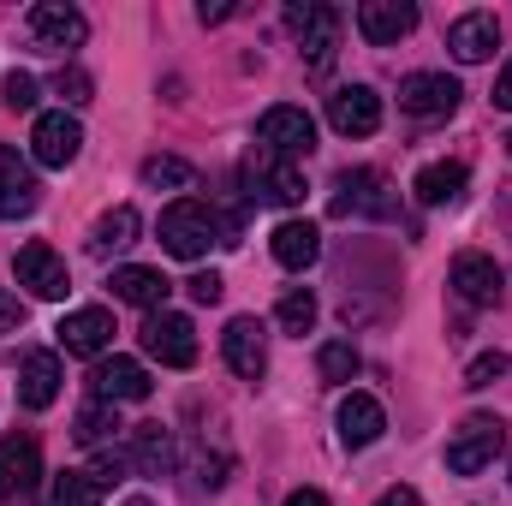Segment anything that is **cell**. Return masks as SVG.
<instances>
[{"instance_id":"cell-35","label":"cell","mask_w":512,"mask_h":506,"mask_svg":"<svg viewBox=\"0 0 512 506\" xmlns=\"http://www.w3.org/2000/svg\"><path fill=\"white\" fill-rule=\"evenodd\" d=\"M90 477H96L102 489L126 483V477H131V453H114V447H102V453H96V465H90Z\"/></svg>"},{"instance_id":"cell-40","label":"cell","mask_w":512,"mask_h":506,"mask_svg":"<svg viewBox=\"0 0 512 506\" xmlns=\"http://www.w3.org/2000/svg\"><path fill=\"white\" fill-rule=\"evenodd\" d=\"M286 506H328V495H322V489H292Z\"/></svg>"},{"instance_id":"cell-44","label":"cell","mask_w":512,"mask_h":506,"mask_svg":"<svg viewBox=\"0 0 512 506\" xmlns=\"http://www.w3.org/2000/svg\"><path fill=\"white\" fill-rule=\"evenodd\" d=\"M131 506H143V501H131Z\"/></svg>"},{"instance_id":"cell-2","label":"cell","mask_w":512,"mask_h":506,"mask_svg":"<svg viewBox=\"0 0 512 506\" xmlns=\"http://www.w3.org/2000/svg\"><path fill=\"white\" fill-rule=\"evenodd\" d=\"M507 447V423L495 411H471L453 435H447V471L453 477H477L483 465H495V453Z\"/></svg>"},{"instance_id":"cell-16","label":"cell","mask_w":512,"mask_h":506,"mask_svg":"<svg viewBox=\"0 0 512 506\" xmlns=\"http://www.w3.org/2000/svg\"><path fill=\"white\" fill-rule=\"evenodd\" d=\"M221 358H227L233 376L262 381V370H268V346H262V322H256V316H233V322H227V334H221Z\"/></svg>"},{"instance_id":"cell-31","label":"cell","mask_w":512,"mask_h":506,"mask_svg":"<svg viewBox=\"0 0 512 506\" xmlns=\"http://www.w3.org/2000/svg\"><path fill=\"white\" fill-rule=\"evenodd\" d=\"M197 173H191V161H179V155H149L143 161V185L149 191H185Z\"/></svg>"},{"instance_id":"cell-36","label":"cell","mask_w":512,"mask_h":506,"mask_svg":"<svg viewBox=\"0 0 512 506\" xmlns=\"http://www.w3.org/2000/svg\"><path fill=\"white\" fill-rule=\"evenodd\" d=\"M0 102H6L12 114H30V108H36V78H30V72H12V78L0 84Z\"/></svg>"},{"instance_id":"cell-39","label":"cell","mask_w":512,"mask_h":506,"mask_svg":"<svg viewBox=\"0 0 512 506\" xmlns=\"http://www.w3.org/2000/svg\"><path fill=\"white\" fill-rule=\"evenodd\" d=\"M376 506H423V495H417V489H405V483H399V489H387L382 501Z\"/></svg>"},{"instance_id":"cell-8","label":"cell","mask_w":512,"mask_h":506,"mask_svg":"<svg viewBox=\"0 0 512 506\" xmlns=\"http://www.w3.org/2000/svg\"><path fill=\"white\" fill-rule=\"evenodd\" d=\"M78 149H84V126L66 108L60 114H36V126H30V161L36 167H72Z\"/></svg>"},{"instance_id":"cell-32","label":"cell","mask_w":512,"mask_h":506,"mask_svg":"<svg viewBox=\"0 0 512 506\" xmlns=\"http://www.w3.org/2000/svg\"><path fill=\"white\" fill-rule=\"evenodd\" d=\"M316 370H322V381H352L364 370V358H358L352 340H328V346L316 352Z\"/></svg>"},{"instance_id":"cell-10","label":"cell","mask_w":512,"mask_h":506,"mask_svg":"<svg viewBox=\"0 0 512 506\" xmlns=\"http://www.w3.org/2000/svg\"><path fill=\"white\" fill-rule=\"evenodd\" d=\"M334 215H393V191L382 185V173L370 167H346L334 179V197H328Z\"/></svg>"},{"instance_id":"cell-26","label":"cell","mask_w":512,"mask_h":506,"mask_svg":"<svg viewBox=\"0 0 512 506\" xmlns=\"http://www.w3.org/2000/svg\"><path fill=\"white\" fill-rule=\"evenodd\" d=\"M126 245H137V209L120 203V209H108V215L90 227V256H96V262H108V256L126 251Z\"/></svg>"},{"instance_id":"cell-6","label":"cell","mask_w":512,"mask_h":506,"mask_svg":"<svg viewBox=\"0 0 512 506\" xmlns=\"http://www.w3.org/2000/svg\"><path fill=\"white\" fill-rule=\"evenodd\" d=\"M256 149H268V155H280V161H298V155L316 149V120H310L304 108H268V114L256 120Z\"/></svg>"},{"instance_id":"cell-22","label":"cell","mask_w":512,"mask_h":506,"mask_svg":"<svg viewBox=\"0 0 512 506\" xmlns=\"http://www.w3.org/2000/svg\"><path fill=\"white\" fill-rule=\"evenodd\" d=\"M60 381H66V370H60L54 352H30L24 370H18V399H24L30 411H48V405L60 399Z\"/></svg>"},{"instance_id":"cell-24","label":"cell","mask_w":512,"mask_h":506,"mask_svg":"<svg viewBox=\"0 0 512 506\" xmlns=\"http://www.w3.org/2000/svg\"><path fill=\"white\" fill-rule=\"evenodd\" d=\"M167 292H173V280L161 274V268H114V298L120 304H137V310H167Z\"/></svg>"},{"instance_id":"cell-19","label":"cell","mask_w":512,"mask_h":506,"mask_svg":"<svg viewBox=\"0 0 512 506\" xmlns=\"http://www.w3.org/2000/svg\"><path fill=\"white\" fill-rule=\"evenodd\" d=\"M108 340H114V316H108L102 304H84V310H72V316L60 322V346L78 352V358H102Z\"/></svg>"},{"instance_id":"cell-17","label":"cell","mask_w":512,"mask_h":506,"mask_svg":"<svg viewBox=\"0 0 512 506\" xmlns=\"http://www.w3.org/2000/svg\"><path fill=\"white\" fill-rule=\"evenodd\" d=\"M447 48H453L459 66H483V60L501 48V24H495V12H465V18H453Z\"/></svg>"},{"instance_id":"cell-4","label":"cell","mask_w":512,"mask_h":506,"mask_svg":"<svg viewBox=\"0 0 512 506\" xmlns=\"http://www.w3.org/2000/svg\"><path fill=\"white\" fill-rule=\"evenodd\" d=\"M36 483H42V447H36V435H6L0 441V506H24L36 495Z\"/></svg>"},{"instance_id":"cell-3","label":"cell","mask_w":512,"mask_h":506,"mask_svg":"<svg viewBox=\"0 0 512 506\" xmlns=\"http://www.w3.org/2000/svg\"><path fill=\"white\" fill-rule=\"evenodd\" d=\"M286 24H292V36H298V48H304L310 72H328V60H334V48H340V12L322 6V0H304V6H286Z\"/></svg>"},{"instance_id":"cell-23","label":"cell","mask_w":512,"mask_h":506,"mask_svg":"<svg viewBox=\"0 0 512 506\" xmlns=\"http://www.w3.org/2000/svg\"><path fill=\"white\" fill-rule=\"evenodd\" d=\"M382 429H387V411L370 393H346V399H340V441H346V447H376Z\"/></svg>"},{"instance_id":"cell-5","label":"cell","mask_w":512,"mask_h":506,"mask_svg":"<svg viewBox=\"0 0 512 506\" xmlns=\"http://www.w3.org/2000/svg\"><path fill=\"white\" fill-rule=\"evenodd\" d=\"M143 352L161 358L167 370H191V364H197V328H191V316H179V310H149V322H143Z\"/></svg>"},{"instance_id":"cell-38","label":"cell","mask_w":512,"mask_h":506,"mask_svg":"<svg viewBox=\"0 0 512 506\" xmlns=\"http://www.w3.org/2000/svg\"><path fill=\"white\" fill-rule=\"evenodd\" d=\"M18 322H24V304H18L12 292H0V334H12Z\"/></svg>"},{"instance_id":"cell-29","label":"cell","mask_w":512,"mask_h":506,"mask_svg":"<svg viewBox=\"0 0 512 506\" xmlns=\"http://www.w3.org/2000/svg\"><path fill=\"white\" fill-rule=\"evenodd\" d=\"M274 322H280L286 334H310V328H316V292H310V286H286L280 304H274Z\"/></svg>"},{"instance_id":"cell-13","label":"cell","mask_w":512,"mask_h":506,"mask_svg":"<svg viewBox=\"0 0 512 506\" xmlns=\"http://www.w3.org/2000/svg\"><path fill=\"white\" fill-rule=\"evenodd\" d=\"M18 286L24 292H36V298H66L72 292V274H66V262H60V251L54 245H42V239H30L24 251H18Z\"/></svg>"},{"instance_id":"cell-33","label":"cell","mask_w":512,"mask_h":506,"mask_svg":"<svg viewBox=\"0 0 512 506\" xmlns=\"http://www.w3.org/2000/svg\"><path fill=\"white\" fill-rule=\"evenodd\" d=\"M54 96H66V108H84V102L96 96V84H90L84 66H60V72H54Z\"/></svg>"},{"instance_id":"cell-12","label":"cell","mask_w":512,"mask_h":506,"mask_svg":"<svg viewBox=\"0 0 512 506\" xmlns=\"http://www.w3.org/2000/svg\"><path fill=\"white\" fill-rule=\"evenodd\" d=\"M42 203V179L18 149H0V221H24Z\"/></svg>"},{"instance_id":"cell-27","label":"cell","mask_w":512,"mask_h":506,"mask_svg":"<svg viewBox=\"0 0 512 506\" xmlns=\"http://www.w3.org/2000/svg\"><path fill=\"white\" fill-rule=\"evenodd\" d=\"M411 191H417V203H429V209L459 203V197H465V167H459V161H429Z\"/></svg>"},{"instance_id":"cell-37","label":"cell","mask_w":512,"mask_h":506,"mask_svg":"<svg viewBox=\"0 0 512 506\" xmlns=\"http://www.w3.org/2000/svg\"><path fill=\"white\" fill-rule=\"evenodd\" d=\"M185 292H191L197 304H221V292H227V280H221L215 268H203V274H191V280H185Z\"/></svg>"},{"instance_id":"cell-41","label":"cell","mask_w":512,"mask_h":506,"mask_svg":"<svg viewBox=\"0 0 512 506\" xmlns=\"http://www.w3.org/2000/svg\"><path fill=\"white\" fill-rule=\"evenodd\" d=\"M495 102L512 114V66H501V78H495Z\"/></svg>"},{"instance_id":"cell-28","label":"cell","mask_w":512,"mask_h":506,"mask_svg":"<svg viewBox=\"0 0 512 506\" xmlns=\"http://www.w3.org/2000/svg\"><path fill=\"white\" fill-rule=\"evenodd\" d=\"M126 423H120V411L108 405V399H90L84 411H78V423H72V441L78 447H108V435H120Z\"/></svg>"},{"instance_id":"cell-42","label":"cell","mask_w":512,"mask_h":506,"mask_svg":"<svg viewBox=\"0 0 512 506\" xmlns=\"http://www.w3.org/2000/svg\"><path fill=\"white\" fill-rule=\"evenodd\" d=\"M233 12H239V6H227V0H215V6L203 0V24H221V18H233Z\"/></svg>"},{"instance_id":"cell-43","label":"cell","mask_w":512,"mask_h":506,"mask_svg":"<svg viewBox=\"0 0 512 506\" xmlns=\"http://www.w3.org/2000/svg\"><path fill=\"white\" fill-rule=\"evenodd\" d=\"M507 155H512V137H507Z\"/></svg>"},{"instance_id":"cell-1","label":"cell","mask_w":512,"mask_h":506,"mask_svg":"<svg viewBox=\"0 0 512 506\" xmlns=\"http://www.w3.org/2000/svg\"><path fill=\"white\" fill-rule=\"evenodd\" d=\"M161 245L173 256H185V262H197V256H209V245H233V233H227V221L209 209V203H173V209H161Z\"/></svg>"},{"instance_id":"cell-14","label":"cell","mask_w":512,"mask_h":506,"mask_svg":"<svg viewBox=\"0 0 512 506\" xmlns=\"http://www.w3.org/2000/svg\"><path fill=\"white\" fill-rule=\"evenodd\" d=\"M149 370L137 364V358H102L96 370H90V393L96 399H108V405H137V399H149Z\"/></svg>"},{"instance_id":"cell-20","label":"cell","mask_w":512,"mask_h":506,"mask_svg":"<svg viewBox=\"0 0 512 506\" xmlns=\"http://www.w3.org/2000/svg\"><path fill=\"white\" fill-rule=\"evenodd\" d=\"M501 268H495V256L483 251H465L453 256V292L465 298V304H501Z\"/></svg>"},{"instance_id":"cell-18","label":"cell","mask_w":512,"mask_h":506,"mask_svg":"<svg viewBox=\"0 0 512 506\" xmlns=\"http://www.w3.org/2000/svg\"><path fill=\"white\" fill-rule=\"evenodd\" d=\"M358 30H364V42L393 48L399 36L417 30V6H411V0H364V6H358Z\"/></svg>"},{"instance_id":"cell-21","label":"cell","mask_w":512,"mask_h":506,"mask_svg":"<svg viewBox=\"0 0 512 506\" xmlns=\"http://www.w3.org/2000/svg\"><path fill=\"white\" fill-rule=\"evenodd\" d=\"M268 251L280 268H292V274H304L316 256H322V233L310 227V221H280L274 233H268Z\"/></svg>"},{"instance_id":"cell-25","label":"cell","mask_w":512,"mask_h":506,"mask_svg":"<svg viewBox=\"0 0 512 506\" xmlns=\"http://www.w3.org/2000/svg\"><path fill=\"white\" fill-rule=\"evenodd\" d=\"M173 435L161 429V423H137L131 429V471H143V477H167L173 471Z\"/></svg>"},{"instance_id":"cell-15","label":"cell","mask_w":512,"mask_h":506,"mask_svg":"<svg viewBox=\"0 0 512 506\" xmlns=\"http://www.w3.org/2000/svg\"><path fill=\"white\" fill-rule=\"evenodd\" d=\"M30 30H36L42 48H84L90 18H84L78 6H66V0H36V6H30Z\"/></svg>"},{"instance_id":"cell-30","label":"cell","mask_w":512,"mask_h":506,"mask_svg":"<svg viewBox=\"0 0 512 506\" xmlns=\"http://www.w3.org/2000/svg\"><path fill=\"white\" fill-rule=\"evenodd\" d=\"M48 506H102V483L90 471H60L48 489Z\"/></svg>"},{"instance_id":"cell-7","label":"cell","mask_w":512,"mask_h":506,"mask_svg":"<svg viewBox=\"0 0 512 506\" xmlns=\"http://www.w3.org/2000/svg\"><path fill=\"white\" fill-rule=\"evenodd\" d=\"M245 185H251L256 203H280V209L304 203V173H298L292 161L268 155V149H256L251 161H245Z\"/></svg>"},{"instance_id":"cell-9","label":"cell","mask_w":512,"mask_h":506,"mask_svg":"<svg viewBox=\"0 0 512 506\" xmlns=\"http://www.w3.org/2000/svg\"><path fill=\"white\" fill-rule=\"evenodd\" d=\"M328 126L340 137H376L382 131V96L370 84H340L328 96Z\"/></svg>"},{"instance_id":"cell-34","label":"cell","mask_w":512,"mask_h":506,"mask_svg":"<svg viewBox=\"0 0 512 506\" xmlns=\"http://www.w3.org/2000/svg\"><path fill=\"white\" fill-rule=\"evenodd\" d=\"M501 376H512V358L507 352H483V358L465 370V387H495Z\"/></svg>"},{"instance_id":"cell-11","label":"cell","mask_w":512,"mask_h":506,"mask_svg":"<svg viewBox=\"0 0 512 506\" xmlns=\"http://www.w3.org/2000/svg\"><path fill=\"white\" fill-rule=\"evenodd\" d=\"M459 96H465V90H459V78H447V72H411V78H399V108L417 114V120L453 114Z\"/></svg>"}]
</instances>
